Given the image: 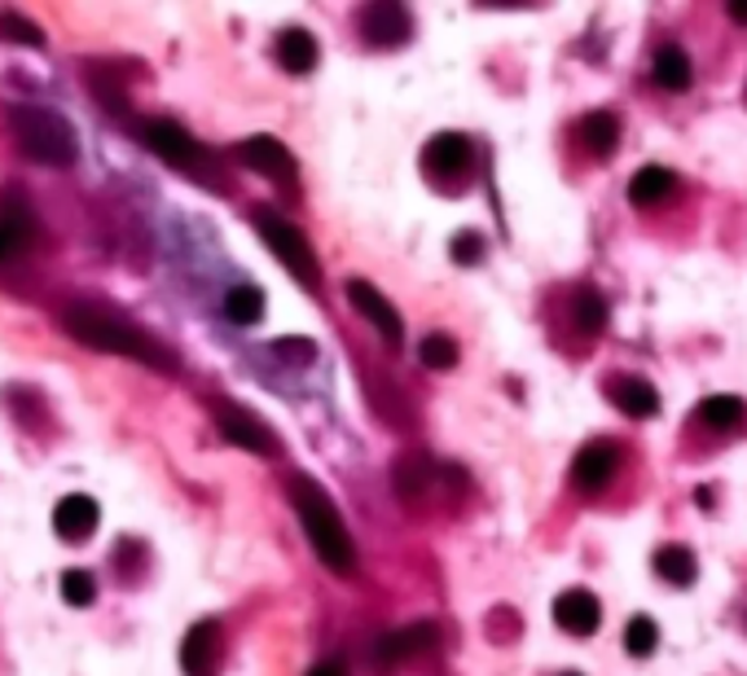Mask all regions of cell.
Segmentation results:
<instances>
[{"mask_svg": "<svg viewBox=\"0 0 747 676\" xmlns=\"http://www.w3.org/2000/svg\"><path fill=\"white\" fill-rule=\"evenodd\" d=\"M0 36H5L10 45H27V49H40L45 45L40 27L27 23V19H19V14H0Z\"/></svg>", "mask_w": 747, "mask_h": 676, "instance_id": "83f0119b", "label": "cell"}, {"mask_svg": "<svg viewBox=\"0 0 747 676\" xmlns=\"http://www.w3.org/2000/svg\"><path fill=\"white\" fill-rule=\"evenodd\" d=\"M62 597H67L71 606H93L97 580H93L88 571H67V576H62Z\"/></svg>", "mask_w": 747, "mask_h": 676, "instance_id": "f1b7e54d", "label": "cell"}, {"mask_svg": "<svg viewBox=\"0 0 747 676\" xmlns=\"http://www.w3.org/2000/svg\"><path fill=\"white\" fill-rule=\"evenodd\" d=\"M655 84L660 88H668V93H682V88H690V80H695V67H690V58L677 49V45H664L660 53H655Z\"/></svg>", "mask_w": 747, "mask_h": 676, "instance_id": "ffe728a7", "label": "cell"}, {"mask_svg": "<svg viewBox=\"0 0 747 676\" xmlns=\"http://www.w3.org/2000/svg\"><path fill=\"white\" fill-rule=\"evenodd\" d=\"M475 149L462 132H439L431 145H426V167L435 177H467V167H471Z\"/></svg>", "mask_w": 747, "mask_h": 676, "instance_id": "4fadbf2b", "label": "cell"}, {"mask_svg": "<svg viewBox=\"0 0 747 676\" xmlns=\"http://www.w3.org/2000/svg\"><path fill=\"white\" fill-rule=\"evenodd\" d=\"M655 645H660V628H655V619H651V615H634V619H629V628H625V650H629V654H638V659H647Z\"/></svg>", "mask_w": 747, "mask_h": 676, "instance_id": "484cf974", "label": "cell"}, {"mask_svg": "<svg viewBox=\"0 0 747 676\" xmlns=\"http://www.w3.org/2000/svg\"><path fill=\"white\" fill-rule=\"evenodd\" d=\"M435 637H439L435 624H409V628H400V632H387V637L374 645V663H378V667H396V663H405V659L431 650Z\"/></svg>", "mask_w": 747, "mask_h": 676, "instance_id": "9c48e42d", "label": "cell"}, {"mask_svg": "<svg viewBox=\"0 0 747 676\" xmlns=\"http://www.w3.org/2000/svg\"><path fill=\"white\" fill-rule=\"evenodd\" d=\"M480 255H484L480 233H458V238H454V259H458V264H480Z\"/></svg>", "mask_w": 747, "mask_h": 676, "instance_id": "f546056e", "label": "cell"}, {"mask_svg": "<svg viewBox=\"0 0 747 676\" xmlns=\"http://www.w3.org/2000/svg\"><path fill=\"white\" fill-rule=\"evenodd\" d=\"M225 316H229L233 325H255V321H264V290H260V286H233V290L225 294Z\"/></svg>", "mask_w": 747, "mask_h": 676, "instance_id": "cb8c5ba5", "label": "cell"}, {"mask_svg": "<svg viewBox=\"0 0 747 676\" xmlns=\"http://www.w3.org/2000/svg\"><path fill=\"white\" fill-rule=\"evenodd\" d=\"M290 496H294V510H299V523L309 532V545L317 550V558L335 571V576H352L357 571V550H352V536L335 510V500L313 483V479H294L290 483Z\"/></svg>", "mask_w": 747, "mask_h": 676, "instance_id": "7a4b0ae2", "label": "cell"}, {"mask_svg": "<svg viewBox=\"0 0 747 676\" xmlns=\"http://www.w3.org/2000/svg\"><path fill=\"white\" fill-rule=\"evenodd\" d=\"M97 519H101L97 500H93V496H80V492L62 496V500H58V510H53V528H58V536H62V541H71V545L88 541V536H93V528H97Z\"/></svg>", "mask_w": 747, "mask_h": 676, "instance_id": "30bf717a", "label": "cell"}, {"mask_svg": "<svg viewBox=\"0 0 747 676\" xmlns=\"http://www.w3.org/2000/svg\"><path fill=\"white\" fill-rule=\"evenodd\" d=\"M616 466H621V444H616V439H593V444H585V448L576 452L571 479H576L585 492H598V487L612 483Z\"/></svg>", "mask_w": 747, "mask_h": 676, "instance_id": "8992f818", "label": "cell"}, {"mask_svg": "<svg viewBox=\"0 0 747 676\" xmlns=\"http://www.w3.org/2000/svg\"><path fill=\"white\" fill-rule=\"evenodd\" d=\"M576 132H580V141H585V149H589L593 158H612L616 145H621V119H616L612 110H593V114H585Z\"/></svg>", "mask_w": 747, "mask_h": 676, "instance_id": "e0dca14e", "label": "cell"}, {"mask_svg": "<svg viewBox=\"0 0 747 676\" xmlns=\"http://www.w3.org/2000/svg\"><path fill=\"white\" fill-rule=\"evenodd\" d=\"M361 32L370 45H400L409 36V14L400 5H391V0H378V5H370L361 14Z\"/></svg>", "mask_w": 747, "mask_h": 676, "instance_id": "9a60e30c", "label": "cell"}, {"mask_svg": "<svg viewBox=\"0 0 747 676\" xmlns=\"http://www.w3.org/2000/svg\"><path fill=\"white\" fill-rule=\"evenodd\" d=\"M216 654H220V624L203 619L190 628L185 645H181V667L185 676H212L216 672Z\"/></svg>", "mask_w": 747, "mask_h": 676, "instance_id": "7c38bea8", "label": "cell"}, {"mask_svg": "<svg viewBox=\"0 0 747 676\" xmlns=\"http://www.w3.org/2000/svg\"><path fill=\"white\" fill-rule=\"evenodd\" d=\"M277 352H281V357L290 352V357H299V361H309V357H313V343H286V338H281Z\"/></svg>", "mask_w": 747, "mask_h": 676, "instance_id": "4dcf8cb0", "label": "cell"}, {"mask_svg": "<svg viewBox=\"0 0 747 676\" xmlns=\"http://www.w3.org/2000/svg\"><path fill=\"white\" fill-rule=\"evenodd\" d=\"M554 619L571 637H589L598 628V619H603V606H598V597L585 593V589H567V593L554 597Z\"/></svg>", "mask_w": 747, "mask_h": 676, "instance_id": "8fae6325", "label": "cell"}, {"mask_svg": "<svg viewBox=\"0 0 747 676\" xmlns=\"http://www.w3.org/2000/svg\"><path fill=\"white\" fill-rule=\"evenodd\" d=\"M260 233H264V242L273 246V255L299 277V281H309V286H317V251L309 246V238L299 233L294 225H286V220H277V216H260Z\"/></svg>", "mask_w": 747, "mask_h": 676, "instance_id": "277c9868", "label": "cell"}, {"mask_svg": "<svg viewBox=\"0 0 747 676\" xmlns=\"http://www.w3.org/2000/svg\"><path fill=\"white\" fill-rule=\"evenodd\" d=\"M743 400L738 396H708L699 409H695V422L699 426H708V431H730V426H738L743 422Z\"/></svg>", "mask_w": 747, "mask_h": 676, "instance_id": "7402d4cb", "label": "cell"}, {"mask_svg": "<svg viewBox=\"0 0 747 676\" xmlns=\"http://www.w3.org/2000/svg\"><path fill=\"white\" fill-rule=\"evenodd\" d=\"M141 136H145L149 149H155L164 162H172V167H194V162L203 158L198 141H194L181 123H172V119H149V123L141 128Z\"/></svg>", "mask_w": 747, "mask_h": 676, "instance_id": "5b68a950", "label": "cell"}, {"mask_svg": "<svg viewBox=\"0 0 747 676\" xmlns=\"http://www.w3.org/2000/svg\"><path fill=\"white\" fill-rule=\"evenodd\" d=\"M348 299L357 303V312H361V316H365V321H370V325H374V329H378V334L387 338L391 348H400V338H405V325H400L396 307H391V303H387V299H383V294H378V290H374L370 281L352 277V281H348Z\"/></svg>", "mask_w": 747, "mask_h": 676, "instance_id": "ba28073f", "label": "cell"}, {"mask_svg": "<svg viewBox=\"0 0 747 676\" xmlns=\"http://www.w3.org/2000/svg\"><path fill=\"white\" fill-rule=\"evenodd\" d=\"M418 357H422L426 370H454L458 365V343L448 334H426L422 348H418Z\"/></svg>", "mask_w": 747, "mask_h": 676, "instance_id": "d4e9b609", "label": "cell"}, {"mask_svg": "<svg viewBox=\"0 0 747 676\" xmlns=\"http://www.w3.org/2000/svg\"><path fill=\"white\" fill-rule=\"evenodd\" d=\"M576 325L585 334H598V329L607 325V303L598 299L593 290H576Z\"/></svg>", "mask_w": 747, "mask_h": 676, "instance_id": "4316f807", "label": "cell"}, {"mask_svg": "<svg viewBox=\"0 0 747 676\" xmlns=\"http://www.w3.org/2000/svg\"><path fill=\"white\" fill-rule=\"evenodd\" d=\"M238 158L246 167H255V172H264V177H277V181H286L294 172V158L286 154V145L277 136H246L238 145Z\"/></svg>", "mask_w": 747, "mask_h": 676, "instance_id": "5bb4252c", "label": "cell"}, {"mask_svg": "<svg viewBox=\"0 0 747 676\" xmlns=\"http://www.w3.org/2000/svg\"><path fill=\"white\" fill-rule=\"evenodd\" d=\"M309 676H348V667H344L339 659H326V663H317Z\"/></svg>", "mask_w": 747, "mask_h": 676, "instance_id": "1f68e13d", "label": "cell"}, {"mask_svg": "<svg viewBox=\"0 0 747 676\" xmlns=\"http://www.w3.org/2000/svg\"><path fill=\"white\" fill-rule=\"evenodd\" d=\"M220 431H225V439H233L238 448L273 452V435H268L255 418H246V413H238V409H220Z\"/></svg>", "mask_w": 747, "mask_h": 676, "instance_id": "d6986e66", "label": "cell"}, {"mask_svg": "<svg viewBox=\"0 0 747 676\" xmlns=\"http://www.w3.org/2000/svg\"><path fill=\"white\" fill-rule=\"evenodd\" d=\"M62 325L71 338H80V343L97 348V352H119V357H132V361H145V365H155V370H177V361L168 357V348H159L149 334L123 325L119 316L110 312H97L88 303H75L62 312Z\"/></svg>", "mask_w": 747, "mask_h": 676, "instance_id": "6da1fadb", "label": "cell"}, {"mask_svg": "<svg viewBox=\"0 0 747 676\" xmlns=\"http://www.w3.org/2000/svg\"><path fill=\"white\" fill-rule=\"evenodd\" d=\"M567 676H576V672H567Z\"/></svg>", "mask_w": 747, "mask_h": 676, "instance_id": "836d02e7", "label": "cell"}, {"mask_svg": "<svg viewBox=\"0 0 747 676\" xmlns=\"http://www.w3.org/2000/svg\"><path fill=\"white\" fill-rule=\"evenodd\" d=\"M10 128H14V136H19V145H23V154L36 158V162L67 167V162H75V154H80L75 128H71L62 114H53V110L14 106V110H10Z\"/></svg>", "mask_w": 747, "mask_h": 676, "instance_id": "3957f363", "label": "cell"}, {"mask_svg": "<svg viewBox=\"0 0 747 676\" xmlns=\"http://www.w3.org/2000/svg\"><path fill=\"white\" fill-rule=\"evenodd\" d=\"M36 238V220H32V207L14 194H0V264L23 255Z\"/></svg>", "mask_w": 747, "mask_h": 676, "instance_id": "52a82bcc", "label": "cell"}, {"mask_svg": "<svg viewBox=\"0 0 747 676\" xmlns=\"http://www.w3.org/2000/svg\"><path fill=\"white\" fill-rule=\"evenodd\" d=\"M655 571H660V580H668V584L686 589V584H695L699 563H695V554H690V550L668 545V550H660V554H655Z\"/></svg>", "mask_w": 747, "mask_h": 676, "instance_id": "603a6c76", "label": "cell"}, {"mask_svg": "<svg viewBox=\"0 0 747 676\" xmlns=\"http://www.w3.org/2000/svg\"><path fill=\"white\" fill-rule=\"evenodd\" d=\"M730 19L747 27V0H730Z\"/></svg>", "mask_w": 747, "mask_h": 676, "instance_id": "d6a6232c", "label": "cell"}, {"mask_svg": "<svg viewBox=\"0 0 747 676\" xmlns=\"http://www.w3.org/2000/svg\"><path fill=\"white\" fill-rule=\"evenodd\" d=\"M607 396H612V405L625 418H651V413H660V396H655V387L647 378H612Z\"/></svg>", "mask_w": 747, "mask_h": 676, "instance_id": "2e32d148", "label": "cell"}, {"mask_svg": "<svg viewBox=\"0 0 747 676\" xmlns=\"http://www.w3.org/2000/svg\"><path fill=\"white\" fill-rule=\"evenodd\" d=\"M673 172L668 167H642V172L629 181V203H638V207H651V203H660V198H668L673 194Z\"/></svg>", "mask_w": 747, "mask_h": 676, "instance_id": "44dd1931", "label": "cell"}, {"mask_svg": "<svg viewBox=\"0 0 747 676\" xmlns=\"http://www.w3.org/2000/svg\"><path fill=\"white\" fill-rule=\"evenodd\" d=\"M277 62H281L290 75H309V71L317 67V40H313L309 32H299V27L281 32V40H277Z\"/></svg>", "mask_w": 747, "mask_h": 676, "instance_id": "ac0fdd59", "label": "cell"}]
</instances>
